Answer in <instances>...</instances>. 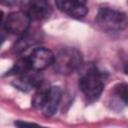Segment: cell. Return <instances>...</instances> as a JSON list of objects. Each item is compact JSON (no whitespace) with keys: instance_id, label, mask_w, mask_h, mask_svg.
I'll list each match as a JSON object with an SVG mask.
<instances>
[{"instance_id":"6da1fadb","label":"cell","mask_w":128,"mask_h":128,"mask_svg":"<svg viewBox=\"0 0 128 128\" xmlns=\"http://www.w3.org/2000/svg\"><path fill=\"white\" fill-rule=\"evenodd\" d=\"M96 23L104 31L119 32L128 27V17L116 9L101 8L96 15Z\"/></svg>"},{"instance_id":"7a4b0ae2","label":"cell","mask_w":128,"mask_h":128,"mask_svg":"<svg viewBox=\"0 0 128 128\" xmlns=\"http://www.w3.org/2000/svg\"><path fill=\"white\" fill-rule=\"evenodd\" d=\"M83 63V57L79 50L72 47L63 48L55 56L54 69L62 75H69L78 70Z\"/></svg>"},{"instance_id":"3957f363","label":"cell","mask_w":128,"mask_h":128,"mask_svg":"<svg viewBox=\"0 0 128 128\" xmlns=\"http://www.w3.org/2000/svg\"><path fill=\"white\" fill-rule=\"evenodd\" d=\"M79 86L84 95L90 100L99 98L103 91L104 83L102 74L97 69H91L86 72L79 81Z\"/></svg>"},{"instance_id":"277c9868","label":"cell","mask_w":128,"mask_h":128,"mask_svg":"<svg viewBox=\"0 0 128 128\" xmlns=\"http://www.w3.org/2000/svg\"><path fill=\"white\" fill-rule=\"evenodd\" d=\"M30 21L31 18L27 12L16 11L10 13L7 16L3 26L5 30L11 34L23 35L27 32L30 26Z\"/></svg>"},{"instance_id":"5b68a950","label":"cell","mask_w":128,"mask_h":128,"mask_svg":"<svg viewBox=\"0 0 128 128\" xmlns=\"http://www.w3.org/2000/svg\"><path fill=\"white\" fill-rule=\"evenodd\" d=\"M31 68L35 71H40L52 65L55 60V55L51 50L40 47L34 49L28 56Z\"/></svg>"},{"instance_id":"8992f818","label":"cell","mask_w":128,"mask_h":128,"mask_svg":"<svg viewBox=\"0 0 128 128\" xmlns=\"http://www.w3.org/2000/svg\"><path fill=\"white\" fill-rule=\"evenodd\" d=\"M62 96L61 88L58 86H51L45 95V98L41 104L43 113L46 116H52L56 113Z\"/></svg>"},{"instance_id":"52a82bcc","label":"cell","mask_w":128,"mask_h":128,"mask_svg":"<svg viewBox=\"0 0 128 128\" xmlns=\"http://www.w3.org/2000/svg\"><path fill=\"white\" fill-rule=\"evenodd\" d=\"M58 9L73 18H82L87 14L85 4H81L75 0H55Z\"/></svg>"},{"instance_id":"ba28073f","label":"cell","mask_w":128,"mask_h":128,"mask_svg":"<svg viewBox=\"0 0 128 128\" xmlns=\"http://www.w3.org/2000/svg\"><path fill=\"white\" fill-rule=\"evenodd\" d=\"M28 14L31 19L42 20L50 16L52 9L46 0H30L28 6Z\"/></svg>"},{"instance_id":"9c48e42d","label":"cell","mask_w":128,"mask_h":128,"mask_svg":"<svg viewBox=\"0 0 128 128\" xmlns=\"http://www.w3.org/2000/svg\"><path fill=\"white\" fill-rule=\"evenodd\" d=\"M31 70H33V69L31 68L29 59H28V57H25V58H21L17 62H15V64L13 65L11 70L7 73V75H16V76H18V75L27 73Z\"/></svg>"},{"instance_id":"30bf717a","label":"cell","mask_w":128,"mask_h":128,"mask_svg":"<svg viewBox=\"0 0 128 128\" xmlns=\"http://www.w3.org/2000/svg\"><path fill=\"white\" fill-rule=\"evenodd\" d=\"M114 92L116 96L125 104L128 105V84L127 83H119L115 86Z\"/></svg>"},{"instance_id":"8fae6325","label":"cell","mask_w":128,"mask_h":128,"mask_svg":"<svg viewBox=\"0 0 128 128\" xmlns=\"http://www.w3.org/2000/svg\"><path fill=\"white\" fill-rule=\"evenodd\" d=\"M15 125L16 126H37L36 124H34V123H27V122H21V121H17V122H15Z\"/></svg>"},{"instance_id":"7c38bea8","label":"cell","mask_w":128,"mask_h":128,"mask_svg":"<svg viewBox=\"0 0 128 128\" xmlns=\"http://www.w3.org/2000/svg\"><path fill=\"white\" fill-rule=\"evenodd\" d=\"M2 2L4 4H6V5H12V4H14L16 2V0H2Z\"/></svg>"},{"instance_id":"4fadbf2b","label":"cell","mask_w":128,"mask_h":128,"mask_svg":"<svg viewBox=\"0 0 128 128\" xmlns=\"http://www.w3.org/2000/svg\"><path fill=\"white\" fill-rule=\"evenodd\" d=\"M75 1H77V2H79L81 4H85L86 3V0H75Z\"/></svg>"},{"instance_id":"5bb4252c","label":"cell","mask_w":128,"mask_h":128,"mask_svg":"<svg viewBox=\"0 0 128 128\" xmlns=\"http://www.w3.org/2000/svg\"><path fill=\"white\" fill-rule=\"evenodd\" d=\"M127 3H128V0H127Z\"/></svg>"}]
</instances>
